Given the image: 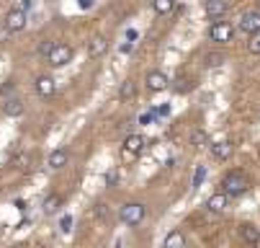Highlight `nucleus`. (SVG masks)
<instances>
[{
	"mask_svg": "<svg viewBox=\"0 0 260 248\" xmlns=\"http://www.w3.org/2000/svg\"><path fill=\"white\" fill-rule=\"evenodd\" d=\"M221 186H224L227 197H242L247 191V176L242 171H230L224 176V184H221Z\"/></svg>",
	"mask_w": 260,
	"mask_h": 248,
	"instance_id": "f257e3e1",
	"label": "nucleus"
},
{
	"mask_svg": "<svg viewBox=\"0 0 260 248\" xmlns=\"http://www.w3.org/2000/svg\"><path fill=\"white\" fill-rule=\"evenodd\" d=\"M70 60H72V47H70V44H57V42H54L52 52L47 54V62H49L52 67H62V65H67Z\"/></svg>",
	"mask_w": 260,
	"mask_h": 248,
	"instance_id": "f03ea898",
	"label": "nucleus"
},
{
	"mask_svg": "<svg viewBox=\"0 0 260 248\" xmlns=\"http://www.w3.org/2000/svg\"><path fill=\"white\" fill-rule=\"evenodd\" d=\"M144 215H147L144 204L132 202V204H124V207H121V220H124L126 225H139V223L144 220Z\"/></svg>",
	"mask_w": 260,
	"mask_h": 248,
	"instance_id": "7ed1b4c3",
	"label": "nucleus"
},
{
	"mask_svg": "<svg viewBox=\"0 0 260 248\" xmlns=\"http://www.w3.org/2000/svg\"><path fill=\"white\" fill-rule=\"evenodd\" d=\"M209 37H211V42H232V37H235V29L227 23V21H216L211 29H209Z\"/></svg>",
	"mask_w": 260,
	"mask_h": 248,
	"instance_id": "20e7f679",
	"label": "nucleus"
},
{
	"mask_svg": "<svg viewBox=\"0 0 260 248\" xmlns=\"http://www.w3.org/2000/svg\"><path fill=\"white\" fill-rule=\"evenodd\" d=\"M144 150V137L142 134H129L124 140V160H134Z\"/></svg>",
	"mask_w": 260,
	"mask_h": 248,
	"instance_id": "39448f33",
	"label": "nucleus"
},
{
	"mask_svg": "<svg viewBox=\"0 0 260 248\" xmlns=\"http://www.w3.org/2000/svg\"><path fill=\"white\" fill-rule=\"evenodd\" d=\"M240 31L242 34H255L260 31V13L257 11H250V13H245L242 18H240Z\"/></svg>",
	"mask_w": 260,
	"mask_h": 248,
	"instance_id": "423d86ee",
	"label": "nucleus"
},
{
	"mask_svg": "<svg viewBox=\"0 0 260 248\" xmlns=\"http://www.w3.org/2000/svg\"><path fill=\"white\" fill-rule=\"evenodd\" d=\"M6 29L8 31H23L26 29V11H21V8H13L8 16H6Z\"/></svg>",
	"mask_w": 260,
	"mask_h": 248,
	"instance_id": "0eeeda50",
	"label": "nucleus"
},
{
	"mask_svg": "<svg viewBox=\"0 0 260 248\" xmlns=\"http://www.w3.org/2000/svg\"><path fill=\"white\" fill-rule=\"evenodd\" d=\"M227 0H206V16L209 18H221L227 13Z\"/></svg>",
	"mask_w": 260,
	"mask_h": 248,
	"instance_id": "6e6552de",
	"label": "nucleus"
},
{
	"mask_svg": "<svg viewBox=\"0 0 260 248\" xmlns=\"http://www.w3.org/2000/svg\"><path fill=\"white\" fill-rule=\"evenodd\" d=\"M147 88H150V91H162V88H168V75L160 73V70H152V73L147 75Z\"/></svg>",
	"mask_w": 260,
	"mask_h": 248,
	"instance_id": "1a4fd4ad",
	"label": "nucleus"
},
{
	"mask_svg": "<svg viewBox=\"0 0 260 248\" xmlns=\"http://www.w3.org/2000/svg\"><path fill=\"white\" fill-rule=\"evenodd\" d=\"M57 91V83L49 78V75H42V78H36V93L39 96H44V98H49L52 93Z\"/></svg>",
	"mask_w": 260,
	"mask_h": 248,
	"instance_id": "9d476101",
	"label": "nucleus"
},
{
	"mask_svg": "<svg viewBox=\"0 0 260 248\" xmlns=\"http://www.w3.org/2000/svg\"><path fill=\"white\" fill-rule=\"evenodd\" d=\"M3 114L11 117V119L21 117V114H23V101H21V98H8V101L3 103Z\"/></svg>",
	"mask_w": 260,
	"mask_h": 248,
	"instance_id": "9b49d317",
	"label": "nucleus"
},
{
	"mask_svg": "<svg viewBox=\"0 0 260 248\" xmlns=\"http://www.w3.org/2000/svg\"><path fill=\"white\" fill-rule=\"evenodd\" d=\"M106 49H108V42L103 37H93L88 42V54L90 57H101V54H106Z\"/></svg>",
	"mask_w": 260,
	"mask_h": 248,
	"instance_id": "f8f14e48",
	"label": "nucleus"
},
{
	"mask_svg": "<svg viewBox=\"0 0 260 248\" xmlns=\"http://www.w3.org/2000/svg\"><path fill=\"white\" fill-rule=\"evenodd\" d=\"M211 155L216 160H230L232 158V145L230 143H216V145H211Z\"/></svg>",
	"mask_w": 260,
	"mask_h": 248,
	"instance_id": "ddd939ff",
	"label": "nucleus"
},
{
	"mask_svg": "<svg viewBox=\"0 0 260 248\" xmlns=\"http://www.w3.org/2000/svg\"><path fill=\"white\" fill-rule=\"evenodd\" d=\"M227 202H230L227 194H214V197L206 202V207H209L211 212H224V209H227Z\"/></svg>",
	"mask_w": 260,
	"mask_h": 248,
	"instance_id": "4468645a",
	"label": "nucleus"
},
{
	"mask_svg": "<svg viewBox=\"0 0 260 248\" xmlns=\"http://www.w3.org/2000/svg\"><path fill=\"white\" fill-rule=\"evenodd\" d=\"M47 166L49 168H62V166H67V150H54L52 155H49V160H47Z\"/></svg>",
	"mask_w": 260,
	"mask_h": 248,
	"instance_id": "2eb2a0df",
	"label": "nucleus"
},
{
	"mask_svg": "<svg viewBox=\"0 0 260 248\" xmlns=\"http://www.w3.org/2000/svg\"><path fill=\"white\" fill-rule=\"evenodd\" d=\"M240 235H242L245 243H257V240H260V230H257L255 225H242V228H240Z\"/></svg>",
	"mask_w": 260,
	"mask_h": 248,
	"instance_id": "dca6fc26",
	"label": "nucleus"
},
{
	"mask_svg": "<svg viewBox=\"0 0 260 248\" xmlns=\"http://www.w3.org/2000/svg\"><path fill=\"white\" fill-rule=\"evenodd\" d=\"M59 204H62V197H57V194H52V197H47L44 199V215H54V212L59 209Z\"/></svg>",
	"mask_w": 260,
	"mask_h": 248,
	"instance_id": "f3484780",
	"label": "nucleus"
},
{
	"mask_svg": "<svg viewBox=\"0 0 260 248\" xmlns=\"http://www.w3.org/2000/svg\"><path fill=\"white\" fill-rule=\"evenodd\" d=\"M183 243H185V238H183L180 230H173V233H168V238H165V248H180Z\"/></svg>",
	"mask_w": 260,
	"mask_h": 248,
	"instance_id": "a211bd4d",
	"label": "nucleus"
},
{
	"mask_svg": "<svg viewBox=\"0 0 260 248\" xmlns=\"http://www.w3.org/2000/svg\"><path fill=\"white\" fill-rule=\"evenodd\" d=\"M204 62H206V67H219V65H224V54L221 52H209L204 57Z\"/></svg>",
	"mask_w": 260,
	"mask_h": 248,
	"instance_id": "6ab92c4d",
	"label": "nucleus"
},
{
	"mask_svg": "<svg viewBox=\"0 0 260 248\" xmlns=\"http://www.w3.org/2000/svg\"><path fill=\"white\" fill-rule=\"evenodd\" d=\"M204 179H206V166H196V171H193V189H199L201 184H204Z\"/></svg>",
	"mask_w": 260,
	"mask_h": 248,
	"instance_id": "aec40b11",
	"label": "nucleus"
},
{
	"mask_svg": "<svg viewBox=\"0 0 260 248\" xmlns=\"http://www.w3.org/2000/svg\"><path fill=\"white\" fill-rule=\"evenodd\" d=\"M152 8L155 13H168L173 8V0H152Z\"/></svg>",
	"mask_w": 260,
	"mask_h": 248,
	"instance_id": "412c9836",
	"label": "nucleus"
},
{
	"mask_svg": "<svg viewBox=\"0 0 260 248\" xmlns=\"http://www.w3.org/2000/svg\"><path fill=\"white\" fill-rule=\"evenodd\" d=\"M191 143H193V145H199V148H201V145H204V143H206V132H204V129H196V132H193V134H191Z\"/></svg>",
	"mask_w": 260,
	"mask_h": 248,
	"instance_id": "4be33fe9",
	"label": "nucleus"
},
{
	"mask_svg": "<svg viewBox=\"0 0 260 248\" xmlns=\"http://www.w3.org/2000/svg\"><path fill=\"white\" fill-rule=\"evenodd\" d=\"M119 96H121V98H129V96H134V83H132V80H126V83L121 86Z\"/></svg>",
	"mask_w": 260,
	"mask_h": 248,
	"instance_id": "5701e85b",
	"label": "nucleus"
},
{
	"mask_svg": "<svg viewBox=\"0 0 260 248\" xmlns=\"http://www.w3.org/2000/svg\"><path fill=\"white\" fill-rule=\"evenodd\" d=\"M59 230H62V233H70V230H72V217H70V215H64V217L59 220Z\"/></svg>",
	"mask_w": 260,
	"mask_h": 248,
	"instance_id": "b1692460",
	"label": "nucleus"
},
{
	"mask_svg": "<svg viewBox=\"0 0 260 248\" xmlns=\"http://www.w3.org/2000/svg\"><path fill=\"white\" fill-rule=\"evenodd\" d=\"M247 49H250L252 54H260V37H255V39L247 44Z\"/></svg>",
	"mask_w": 260,
	"mask_h": 248,
	"instance_id": "393cba45",
	"label": "nucleus"
},
{
	"mask_svg": "<svg viewBox=\"0 0 260 248\" xmlns=\"http://www.w3.org/2000/svg\"><path fill=\"white\" fill-rule=\"evenodd\" d=\"M52 47H54V42H42V47H39V54H44V57H47V54L52 52Z\"/></svg>",
	"mask_w": 260,
	"mask_h": 248,
	"instance_id": "a878e982",
	"label": "nucleus"
},
{
	"mask_svg": "<svg viewBox=\"0 0 260 248\" xmlns=\"http://www.w3.org/2000/svg\"><path fill=\"white\" fill-rule=\"evenodd\" d=\"M106 215H108L106 204H98V207H95V217H106Z\"/></svg>",
	"mask_w": 260,
	"mask_h": 248,
	"instance_id": "bb28decb",
	"label": "nucleus"
},
{
	"mask_svg": "<svg viewBox=\"0 0 260 248\" xmlns=\"http://www.w3.org/2000/svg\"><path fill=\"white\" fill-rule=\"evenodd\" d=\"M114 181H116V171H108V176H106V184H108V186H114Z\"/></svg>",
	"mask_w": 260,
	"mask_h": 248,
	"instance_id": "cd10ccee",
	"label": "nucleus"
},
{
	"mask_svg": "<svg viewBox=\"0 0 260 248\" xmlns=\"http://www.w3.org/2000/svg\"><path fill=\"white\" fill-rule=\"evenodd\" d=\"M80 8H83V11H88V8H93V0H80Z\"/></svg>",
	"mask_w": 260,
	"mask_h": 248,
	"instance_id": "c85d7f7f",
	"label": "nucleus"
},
{
	"mask_svg": "<svg viewBox=\"0 0 260 248\" xmlns=\"http://www.w3.org/2000/svg\"><path fill=\"white\" fill-rule=\"evenodd\" d=\"M11 34H13V31H8V29H3V31H0V42H6V39L11 37Z\"/></svg>",
	"mask_w": 260,
	"mask_h": 248,
	"instance_id": "c756f323",
	"label": "nucleus"
},
{
	"mask_svg": "<svg viewBox=\"0 0 260 248\" xmlns=\"http://www.w3.org/2000/svg\"><path fill=\"white\" fill-rule=\"evenodd\" d=\"M18 8H21V11H28V8H31V0H21Z\"/></svg>",
	"mask_w": 260,
	"mask_h": 248,
	"instance_id": "7c9ffc66",
	"label": "nucleus"
}]
</instances>
